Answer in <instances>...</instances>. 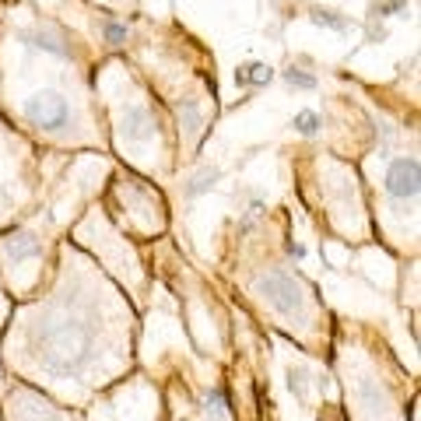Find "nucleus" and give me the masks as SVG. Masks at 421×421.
Masks as SVG:
<instances>
[{
	"instance_id": "f257e3e1",
	"label": "nucleus",
	"mask_w": 421,
	"mask_h": 421,
	"mask_svg": "<svg viewBox=\"0 0 421 421\" xmlns=\"http://www.w3.org/2000/svg\"><path fill=\"white\" fill-rule=\"evenodd\" d=\"M39 354L53 372H77L92 358V330L77 320H53L39 330Z\"/></svg>"
},
{
	"instance_id": "f03ea898",
	"label": "nucleus",
	"mask_w": 421,
	"mask_h": 421,
	"mask_svg": "<svg viewBox=\"0 0 421 421\" xmlns=\"http://www.w3.org/2000/svg\"><path fill=\"white\" fill-rule=\"evenodd\" d=\"M260 295L267 298L274 309H281V313H295V309H302V288H298L288 274H263L260 278Z\"/></svg>"
},
{
	"instance_id": "7ed1b4c3",
	"label": "nucleus",
	"mask_w": 421,
	"mask_h": 421,
	"mask_svg": "<svg viewBox=\"0 0 421 421\" xmlns=\"http://www.w3.org/2000/svg\"><path fill=\"white\" fill-rule=\"evenodd\" d=\"M25 112L43 130H56V127L67 123V102L60 99V95H36L32 102L25 106Z\"/></svg>"
},
{
	"instance_id": "20e7f679",
	"label": "nucleus",
	"mask_w": 421,
	"mask_h": 421,
	"mask_svg": "<svg viewBox=\"0 0 421 421\" xmlns=\"http://www.w3.org/2000/svg\"><path fill=\"white\" fill-rule=\"evenodd\" d=\"M386 190L407 200V197H418V162L414 158H400L389 165V176H386Z\"/></svg>"
},
{
	"instance_id": "39448f33",
	"label": "nucleus",
	"mask_w": 421,
	"mask_h": 421,
	"mask_svg": "<svg viewBox=\"0 0 421 421\" xmlns=\"http://www.w3.org/2000/svg\"><path fill=\"white\" fill-rule=\"evenodd\" d=\"M4 250H8L11 260H21V256H36V253H39V243H36L32 235H14Z\"/></svg>"
},
{
	"instance_id": "423d86ee",
	"label": "nucleus",
	"mask_w": 421,
	"mask_h": 421,
	"mask_svg": "<svg viewBox=\"0 0 421 421\" xmlns=\"http://www.w3.org/2000/svg\"><path fill=\"white\" fill-rule=\"evenodd\" d=\"M235 81H239V84H263V81H270V67L250 64V67H243V71L235 74Z\"/></svg>"
},
{
	"instance_id": "0eeeda50",
	"label": "nucleus",
	"mask_w": 421,
	"mask_h": 421,
	"mask_svg": "<svg viewBox=\"0 0 421 421\" xmlns=\"http://www.w3.org/2000/svg\"><path fill=\"white\" fill-rule=\"evenodd\" d=\"M295 127L302 130V134H316L320 119H316V112H298V116H295Z\"/></svg>"
},
{
	"instance_id": "6e6552de",
	"label": "nucleus",
	"mask_w": 421,
	"mask_h": 421,
	"mask_svg": "<svg viewBox=\"0 0 421 421\" xmlns=\"http://www.w3.org/2000/svg\"><path fill=\"white\" fill-rule=\"evenodd\" d=\"M130 123H134V127H130V134H134V137H144V134H152V130L144 127V123H147V116H144L141 109H134V112H130Z\"/></svg>"
},
{
	"instance_id": "1a4fd4ad",
	"label": "nucleus",
	"mask_w": 421,
	"mask_h": 421,
	"mask_svg": "<svg viewBox=\"0 0 421 421\" xmlns=\"http://www.w3.org/2000/svg\"><path fill=\"white\" fill-rule=\"evenodd\" d=\"M288 84H298V88H313L316 81L309 74H298V71H288Z\"/></svg>"
}]
</instances>
